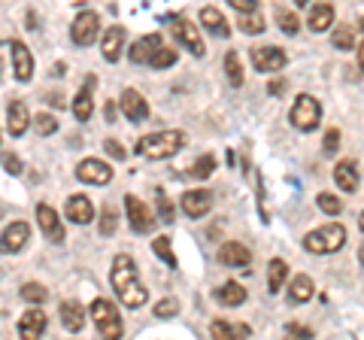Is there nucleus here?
<instances>
[{"label":"nucleus","instance_id":"13","mask_svg":"<svg viewBox=\"0 0 364 340\" xmlns=\"http://www.w3.org/2000/svg\"><path fill=\"white\" fill-rule=\"evenodd\" d=\"M9 58H13V73H16L18 83H31V76H33V55H31L25 40H13V43H9Z\"/></svg>","mask_w":364,"mask_h":340},{"label":"nucleus","instance_id":"21","mask_svg":"<svg viewBox=\"0 0 364 340\" xmlns=\"http://www.w3.org/2000/svg\"><path fill=\"white\" fill-rule=\"evenodd\" d=\"M64 216L73 225H88L91 219H95V203H91L85 195H73L64 203Z\"/></svg>","mask_w":364,"mask_h":340},{"label":"nucleus","instance_id":"47","mask_svg":"<svg viewBox=\"0 0 364 340\" xmlns=\"http://www.w3.org/2000/svg\"><path fill=\"white\" fill-rule=\"evenodd\" d=\"M237 13H252V9H258V0H228Z\"/></svg>","mask_w":364,"mask_h":340},{"label":"nucleus","instance_id":"44","mask_svg":"<svg viewBox=\"0 0 364 340\" xmlns=\"http://www.w3.org/2000/svg\"><path fill=\"white\" fill-rule=\"evenodd\" d=\"M104 152L112 158V161H124V158H128V152H124V146L119 140H104Z\"/></svg>","mask_w":364,"mask_h":340},{"label":"nucleus","instance_id":"3","mask_svg":"<svg viewBox=\"0 0 364 340\" xmlns=\"http://www.w3.org/2000/svg\"><path fill=\"white\" fill-rule=\"evenodd\" d=\"M346 246V228L340 222H328L322 228H313L304 237V249L313 255H328Z\"/></svg>","mask_w":364,"mask_h":340},{"label":"nucleus","instance_id":"27","mask_svg":"<svg viewBox=\"0 0 364 340\" xmlns=\"http://www.w3.org/2000/svg\"><path fill=\"white\" fill-rule=\"evenodd\" d=\"M246 289L240 286V282H222L219 289H215V301L222 304V307H240V304H246Z\"/></svg>","mask_w":364,"mask_h":340},{"label":"nucleus","instance_id":"6","mask_svg":"<svg viewBox=\"0 0 364 340\" xmlns=\"http://www.w3.org/2000/svg\"><path fill=\"white\" fill-rule=\"evenodd\" d=\"M167 28L170 33H173V40L182 43L195 58H203V52H207V46H203V40H200V33L195 28V21H188L186 16H170L167 18Z\"/></svg>","mask_w":364,"mask_h":340},{"label":"nucleus","instance_id":"8","mask_svg":"<svg viewBox=\"0 0 364 340\" xmlns=\"http://www.w3.org/2000/svg\"><path fill=\"white\" fill-rule=\"evenodd\" d=\"M124 213H128V222H131V228H134L136 234H149V231H155L158 216H155L149 207H146L140 198L124 195Z\"/></svg>","mask_w":364,"mask_h":340},{"label":"nucleus","instance_id":"49","mask_svg":"<svg viewBox=\"0 0 364 340\" xmlns=\"http://www.w3.org/2000/svg\"><path fill=\"white\" fill-rule=\"evenodd\" d=\"M104 116H107V122H116V104H109V100H107V107H104Z\"/></svg>","mask_w":364,"mask_h":340},{"label":"nucleus","instance_id":"46","mask_svg":"<svg viewBox=\"0 0 364 340\" xmlns=\"http://www.w3.org/2000/svg\"><path fill=\"white\" fill-rule=\"evenodd\" d=\"M4 170L6 174H13V176H18L21 174V158L18 155H4Z\"/></svg>","mask_w":364,"mask_h":340},{"label":"nucleus","instance_id":"28","mask_svg":"<svg viewBox=\"0 0 364 340\" xmlns=\"http://www.w3.org/2000/svg\"><path fill=\"white\" fill-rule=\"evenodd\" d=\"M361 37V25H340V28H334V33H331V46L334 49H340V52H349V49H355L358 46V40Z\"/></svg>","mask_w":364,"mask_h":340},{"label":"nucleus","instance_id":"29","mask_svg":"<svg viewBox=\"0 0 364 340\" xmlns=\"http://www.w3.org/2000/svg\"><path fill=\"white\" fill-rule=\"evenodd\" d=\"M91 85H95V79H88V88L82 85L76 92V97H73V116L79 122H88L91 112H95V95H91Z\"/></svg>","mask_w":364,"mask_h":340},{"label":"nucleus","instance_id":"48","mask_svg":"<svg viewBox=\"0 0 364 340\" xmlns=\"http://www.w3.org/2000/svg\"><path fill=\"white\" fill-rule=\"evenodd\" d=\"M286 331L294 334V337H313L310 328H306V325H298V322H289V325H286Z\"/></svg>","mask_w":364,"mask_h":340},{"label":"nucleus","instance_id":"37","mask_svg":"<svg viewBox=\"0 0 364 340\" xmlns=\"http://www.w3.org/2000/svg\"><path fill=\"white\" fill-rule=\"evenodd\" d=\"M277 25H279V31H282V33H289V37H294V33L301 31V18L294 16L291 9L277 6Z\"/></svg>","mask_w":364,"mask_h":340},{"label":"nucleus","instance_id":"32","mask_svg":"<svg viewBox=\"0 0 364 340\" xmlns=\"http://www.w3.org/2000/svg\"><path fill=\"white\" fill-rule=\"evenodd\" d=\"M286 280H289L286 258H270V265H267V292L277 294L282 286H286Z\"/></svg>","mask_w":364,"mask_h":340},{"label":"nucleus","instance_id":"1","mask_svg":"<svg viewBox=\"0 0 364 340\" xmlns=\"http://www.w3.org/2000/svg\"><path fill=\"white\" fill-rule=\"evenodd\" d=\"M128 58L134 64H146V67H155V70H167V67H173L179 52L173 46H164L161 33H146L134 43L128 49Z\"/></svg>","mask_w":364,"mask_h":340},{"label":"nucleus","instance_id":"45","mask_svg":"<svg viewBox=\"0 0 364 340\" xmlns=\"http://www.w3.org/2000/svg\"><path fill=\"white\" fill-rule=\"evenodd\" d=\"M322 149H325L328 155H334V152L340 149V131H337V128H331V131L325 134V143H322Z\"/></svg>","mask_w":364,"mask_h":340},{"label":"nucleus","instance_id":"52","mask_svg":"<svg viewBox=\"0 0 364 340\" xmlns=\"http://www.w3.org/2000/svg\"><path fill=\"white\" fill-rule=\"evenodd\" d=\"M306 4H310V0H294V6H306Z\"/></svg>","mask_w":364,"mask_h":340},{"label":"nucleus","instance_id":"7","mask_svg":"<svg viewBox=\"0 0 364 340\" xmlns=\"http://www.w3.org/2000/svg\"><path fill=\"white\" fill-rule=\"evenodd\" d=\"M97 33H100V16L95 13V9H85V13H79L73 18L70 40L76 43V46H91V43L97 40Z\"/></svg>","mask_w":364,"mask_h":340},{"label":"nucleus","instance_id":"2","mask_svg":"<svg viewBox=\"0 0 364 340\" xmlns=\"http://www.w3.org/2000/svg\"><path fill=\"white\" fill-rule=\"evenodd\" d=\"M182 146H186V134L176 128H167V131H155L136 140V155L149 158V161H164V158H173Z\"/></svg>","mask_w":364,"mask_h":340},{"label":"nucleus","instance_id":"14","mask_svg":"<svg viewBox=\"0 0 364 340\" xmlns=\"http://www.w3.org/2000/svg\"><path fill=\"white\" fill-rule=\"evenodd\" d=\"M119 107L124 112V119L134 122V124H140L149 119V104H146V97L136 92V88H124L122 97H119Z\"/></svg>","mask_w":364,"mask_h":340},{"label":"nucleus","instance_id":"42","mask_svg":"<svg viewBox=\"0 0 364 340\" xmlns=\"http://www.w3.org/2000/svg\"><path fill=\"white\" fill-rule=\"evenodd\" d=\"M116 228H119V216H116V210L107 207L100 210V234H116Z\"/></svg>","mask_w":364,"mask_h":340},{"label":"nucleus","instance_id":"41","mask_svg":"<svg viewBox=\"0 0 364 340\" xmlns=\"http://www.w3.org/2000/svg\"><path fill=\"white\" fill-rule=\"evenodd\" d=\"M316 203H318V210H322V213H328V216H337V213L343 210L340 198H337V195H328V191H322V195L316 198Z\"/></svg>","mask_w":364,"mask_h":340},{"label":"nucleus","instance_id":"11","mask_svg":"<svg viewBox=\"0 0 364 340\" xmlns=\"http://www.w3.org/2000/svg\"><path fill=\"white\" fill-rule=\"evenodd\" d=\"M76 179L88 186H107L112 179V167L107 161H100V158H85V161L76 164Z\"/></svg>","mask_w":364,"mask_h":340},{"label":"nucleus","instance_id":"15","mask_svg":"<svg viewBox=\"0 0 364 340\" xmlns=\"http://www.w3.org/2000/svg\"><path fill=\"white\" fill-rule=\"evenodd\" d=\"M213 210V191L207 188H191L182 195V213L188 219H203Z\"/></svg>","mask_w":364,"mask_h":340},{"label":"nucleus","instance_id":"17","mask_svg":"<svg viewBox=\"0 0 364 340\" xmlns=\"http://www.w3.org/2000/svg\"><path fill=\"white\" fill-rule=\"evenodd\" d=\"M140 277V270H136V262L131 255H116L112 258V267H109V282H112V289H122L124 282H131Z\"/></svg>","mask_w":364,"mask_h":340},{"label":"nucleus","instance_id":"39","mask_svg":"<svg viewBox=\"0 0 364 340\" xmlns=\"http://www.w3.org/2000/svg\"><path fill=\"white\" fill-rule=\"evenodd\" d=\"M155 203H158V219L167 222V225H173L176 213H173V203H170V198H167V191H164V188H158V191H155Z\"/></svg>","mask_w":364,"mask_h":340},{"label":"nucleus","instance_id":"25","mask_svg":"<svg viewBox=\"0 0 364 340\" xmlns=\"http://www.w3.org/2000/svg\"><path fill=\"white\" fill-rule=\"evenodd\" d=\"M334 4H316L310 9V16H306V28H310L313 33H325L328 28L334 25Z\"/></svg>","mask_w":364,"mask_h":340},{"label":"nucleus","instance_id":"5","mask_svg":"<svg viewBox=\"0 0 364 340\" xmlns=\"http://www.w3.org/2000/svg\"><path fill=\"white\" fill-rule=\"evenodd\" d=\"M289 119H291V128L310 134V131L318 128V122H322V104H318L313 95H301L298 100H294Z\"/></svg>","mask_w":364,"mask_h":340},{"label":"nucleus","instance_id":"16","mask_svg":"<svg viewBox=\"0 0 364 340\" xmlns=\"http://www.w3.org/2000/svg\"><path fill=\"white\" fill-rule=\"evenodd\" d=\"M46 328H49V319H46V313L37 310V304H33L28 313H21V319H18V337H25V340L43 337Z\"/></svg>","mask_w":364,"mask_h":340},{"label":"nucleus","instance_id":"43","mask_svg":"<svg viewBox=\"0 0 364 340\" xmlns=\"http://www.w3.org/2000/svg\"><path fill=\"white\" fill-rule=\"evenodd\" d=\"M179 313V301L176 298H164L155 304V316H161V319H173V316Z\"/></svg>","mask_w":364,"mask_h":340},{"label":"nucleus","instance_id":"36","mask_svg":"<svg viewBox=\"0 0 364 340\" xmlns=\"http://www.w3.org/2000/svg\"><path fill=\"white\" fill-rule=\"evenodd\" d=\"M213 170H215V155H213V152H207V155H200L198 161L186 170V176H191V179H207V176L213 174Z\"/></svg>","mask_w":364,"mask_h":340},{"label":"nucleus","instance_id":"18","mask_svg":"<svg viewBox=\"0 0 364 340\" xmlns=\"http://www.w3.org/2000/svg\"><path fill=\"white\" fill-rule=\"evenodd\" d=\"M124 40H128V31H124L122 25H112V28L104 33V40H100V52H104V58H107L109 64H116V61L122 58Z\"/></svg>","mask_w":364,"mask_h":340},{"label":"nucleus","instance_id":"50","mask_svg":"<svg viewBox=\"0 0 364 340\" xmlns=\"http://www.w3.org/2000/svg\"><path fill=\"white\" fill-rule=\"evenodd\" d=\"M282 88H286V83H277V79H273V83L267 85V92H270V95H279Z\"/></svg>","mask_w":364,"mask_h":340},{"label":"nucleus","instance_id":"4","mask_svg":"<svg viewBox=\"0 0 364 340\" xmlns=\"http://www.w3.org/2000/svg\"><path fill=\"white\" fill-rule=\"evenodd\" d=\"M88 316L95 319L100 337H107V340H119L122 337V316H119V310H116V304L112 301L95 298L88 304Z\"/></svg>","mask_w":364,"mask_h":340},{"label":"nucleus","instance_id":"31","mask_svg":"<svg viewBox=\"0 0 364 340\" xmlns=\"http://www.w3.org/2000/svg\"><path fill=\"white\" fill-rule=\"evenodd\" d=\"M252 328L249 325H237V322H228V319H213L210 325V337L215 340H225V337H249Z\"/></svg>","mask_w":364,"mask_h":340},{"label":"nucleus","instance_id":"40","mask_svg":"<svg viewBox=\"0 0 364 340\" xmlns=\"http://www.w3.org/2000/svg\"><path fill=\"white\" fill-rule=\"evenodd\" d=\"M21 298L28 304H43L49 298V292H46V286H40V282H25V286H21Z\"/></svg>","mask_w":364,"mask_h":340},{"label":"nucleus","instance_id":"33","mask_svg":"<svg viewBox=\"0 0 364 340\" xmlns=\"http://www.w3.org/2000/svg\"><path fill=\"white\" fill-rule=\"evenodd\" d=\"M152 253L161 258L167 267H179V258H176L173 243H170V237H167V234H158V237H155V240H152Z\"/></svg>","mask_w":364,"mask_h":340},{"label":"nucleus","instance_id":"26","mask_svg":"<svg viewBox=\"0 0 364 340\" xmlns=\"http://www.w3.org/2000/svg\"><path fill=\"white\" fill-rule=\"evenodd\" d=\"M116 294L122 298V304H124V307H131V310L143 307V304H146V298H149V292H146V286L140 282V277H136V280H131V282H124L122 289H116Z\"/></svg>","mask_w":364,"mask_h":340},{"label":"nucleus","instance_id":"9","mask_svg":"<svg viewBox=\"0 0 364 340\" xmlns=\"http://www.w3.org/2000/svg\"><path fill=\"white\" fill-rule=\"evenodd\" d=\"M37 222H40V231L46 234L49 243H64L67 240V231H64V222L58 216V210L49 207V203H40L37 207Z\"/></svg>","mask_w":364,"mask_h":340},{"label":"nucleus","instance_id":"20","mask_svg":"<svg viewBox=\"0 0 364 340\" xmlns=\"http://www.w3.org/2000/svg\"><path fill=\"white\" fill-rule=\"evenodd\" d=\"M31 128V110L25 100H13V104L6 107V131L13 134V137H21Z\"/></svg>","mask_w":364,"mask_h":340},{"label":"nucleus","instance_id":"12","mask_svg":"<svg viewBox=\"0 0 364 340\" xmlns=\"http://www.w3.org/2000/svg\"><path fill=\"white\" fill-rule=\"evenodd\" d=\"M28 240H31V225L28 222H13V225H6L4 234H0V253L16 255L28 246Z\"/></svg>","mask_w":364,"mask_h":340},{"label":"nucleus","instance_id":"34","mask_svg":"<svg viewBox=\"0 0 364 340\" xmlns=\"http://www.w3.org/2000/svg\"><path fill=\"white\" fill-rule=\"evenodd\" d=\"M237 28L252 37V33H264L267 31V21H264V16H261L258 9H252V13H240V18H237Z\"/></svg>","mask_w":364,"mask_h":340},{"label":"nucleus","instance_id":"38","mask_svg":"<svg viewBox=\"0 0 364 340\" xmlns=\"http://www.w3.org/2000/svg\"><path fill=\"white\" fill-rule=\"evenodd\" d=\"M31 122L37 124V134H40V137H52V134L58 131V119H55L52 112H37V116H31Z\"/></svg>","mask_w":364,"mask_h":340},{"label":"nucleus","instance_id":"22","mask_svg":"<svg viewBox=\"0 0 364 340\" xmlns=\"http://www.w3.org/2000/svg\"><path fill=\"white\" fill-rule=\"evenodd\" d=\"M198 18H200V25L213 33V37H222V40L231 37V21H228L215 6H203Z\"/></svg>","mask_w":364,"mask_h":340},{"label":"nucleus","instance_id":"19","mask_svg":"<svg viewBox=\"0 0 364 340\" xmlns=\"http://www.w3.org/2000/svg\"><path fill=\"white\" fill-rule=\"evenodd\" d=\"M219 265H225V267H249L252 265V253H249V246H243V243L228 240L219 249Z\"/></svg>","mask_w":364,"mask_h":340},{"label":"nucleus","instance_id":"24","mask_svg":"<svg viewBox=\"0 0 364 340\" xmlns=\"http://www.w3.org/2000/svg\"><path fill=\"white\" fill-rule=\"evenodd\" d=\"M334 183L343 188V191H358V161H352V158H343V161H337L334 167Z\"/></svg>","mask_w":364,"mask_h":340},{"label":"nucleus","instance_id":"23","mask_svg":"<svg viewBox=\"0 0 364 340\" xmlns=\"http://www.w3.org/2000/svg\"><path fill=\"white\" fill-rule=\"evenodd\" d=\"M61 325L70 334H79L85 328V307L79 301H61Z\"/></svg>","mask_w":364,"mask_h":340},{"label":"nucleus","instance_id":"10","mask_svg":"<svg viewBox=\"0 0 364 340\" xmlns=\"http://www.w3.org/2000/svg\"><path fill=\"white\" fill-rule=\"evenodd\" d=\"M252 64L261 73H279L289 64V55L279 46H252Z\"/></svg>","mask_w":364,"mask_h":340},{"label":"nucleus","instance_id":"51","mask_svg":"<svg viewBox=\"0 0 364 340\" xmlns=\"http://www.w3.org/2000/svg\"><path fill=\"white\" fill-rule=\"evenodd\" d=\"M64 70H67L64 64H55V67H52V76H64Z\"/></svg>","mask_w":364,"mask_h":340},{"label":"nucleus","instance_id":"35","mask_svg":"<svg viewBox=\"0 0 364 340\" xmlns=\"http://www.w3.org/2000/svg\"><path fill=\"white\" fill-rule=\"evenodd\" d=\"M225 73H228V83H231L234 88L243 85V67H240V55H237L234 49L225 52Z\"/></svg>","mask_w":364,"mask_h":340},{"label":"nucleus","instance_id":"30","mask_svg":"<svg viewBox=\"0 0 364 340\" xmlns=\"http://www.w3.org/2000/svg\"><path fill=\"white\" fill-rule=\"evenodd\" d=\"M316 294V282L313 277H306V274H298L291 280V286H289V301L291 304H304V301H310Z\"/></svg>","mask_w":364,"mask_h":340}]
</instances>
